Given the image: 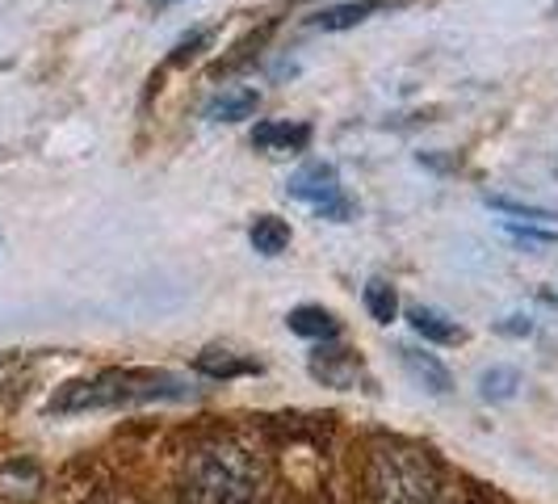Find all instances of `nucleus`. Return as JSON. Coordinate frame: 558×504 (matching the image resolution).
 <instances>
[{
  "label": "nucleus",
  "instance_id": "nucleus-14",
  "mask_svg": "<svg viewBox=\"0 0 558 504\" xmlns=\"http://www.w3.org/2000/svg\"><path fill=\"white\" fill-rule=\"evenodd\" d=\"M311 374L324 379V383H332V387H349L353 374H357V365H353V358L344 349H319L311 358Z\"/></svg>",
  "mask_w": 558,
  "mask_h": 504
},
{
  "label": "nucleus",
  "instance_id": "nucleus-5",
  "mask_svg": "<svg viewBox=\"0 0 558 504\" xmlns=\"http://www.w3.org/2000/svg\"><path fill=\"white\" fill-rule=\"evenodd\" d=\"M311 143L307 122H260L252 131V147L269 152V156H299Z\"/></svg>",
  "mask_w": 558,
  "mask_h": 504
},
{
  "label": "nucleus",
  "instance_id": "nucleus-11",
  "mask_svg": "<svg viewBox=\"0 0 558 504\" xmlns=\"http://www.w3.org/2000/svg\"><path fill=\"white\" fill-rule=\"evenodd\" d=\"M248 240L260 256H278V252H286V244H290V224L278 219V215H256L248 227Z\"/></svg>",
  "mask_w": 558,
  "mask_h": 504
},
{
  "label": "nucleus",
  "instance_id": "nucleus-6",
  "mask_svg": "<svg viewBox=\"0 0 558 504\" xmlns=\"http://www.w3.org/2000/svg\"><path fill=\"white\" fill-rule=\"evenodd\" d=\"M43 492V471L29 458H13L0 467V496L4 501H34Z\"/></svg>",
  "mask_w": 558,
  "mask_h": 504
},
{
  "label": "nucleus",
  "instance_id": "nucleus-13",
  "mask_svg": "<svg viewBox=\"0 0 558 504\" xmlns=\"http://www.w3.org/2000/svg\"><path fill=\"white\" fill-rule=\"evenodd\" d=\"M197 370L210 374V379H235V374H256L260 362L240 358V353H231V349H202V353H197Z\"/></svg>",
  "mask_w": 558,
  "mask_h": 504
},
{
  "label": "nucleus",
  "instance_id": "nucleus-3",
  "mask_svg": "<svg viewBox=\"0 0 558 504\" xmlns=\"http://www.w3.org/2000/svg\"><path fill=\"white\" fill-rule=\"evenodd\" d=\"M441 471L433 454L412 442H378L365 458L369 504H437Z\"/></svg>",
  "mask_w": 558,
  "mask_h": 504
},
{
  "label": "nucleus",
  "instance_id": "nucleus-9",
  "mask_svg": "<svg viewBox=\"0 0 558 504\" xmlns=\"http://www.w3.org/2000/svg\"><path fill=\"white\" fill-rule=\"evenodd\" d=\"M399 358H403V365H408V374L416 379V383H424L433 395H446L449 392V370L433 353H420V349H399Z\"/></svg>",
  "mask_w": 558,
  "mask_h": 504
},
{
  "label": "nucleus",
  "instance_id": "nucleus-16",
  "mask_svg": "<svg viewBox=\"0 0 558 504\" xmlns=\"http://www.w3.org/2000/svg\"><path fill=\"white\" fill-rule=\"evenodd\" d=\"M478 387H483L487 399H508V395L521 387V374H517L512 365H492V370L478 379Z\"/></svg>",
  "mask_w": 558,
  "mask_h": 504
},
{
  "label": "nucleus",
  "instance_id": "nucleus-15",
  "mask_svg": "<svg viewBox=\"0 0 558 504\" xmlns=\"http://www.w3.org/2000/svg\"><path fill=\"white\" fill-rule=\"evenodd\" d=\"M365 311H369L378 324H391L395 315H399V295H395L391 281L374 278L365 286Z\"/></svg>",
  "mask_w": 558,
  "mask_h": 504
},
{
  "label": "nucleus",
  "instance_id": "nucleus-18",
  "mask_svg": "<svg viewBox=\"0 0 558 504\" xmlns=\"http://www.w3.org/2000/svg\"><path fill=\"white\" fill-rule=\"evenodd\" d=\"M508 236H512V240H521L525 249H550V244H555V236H550V231H533V227H517V224H508Z\"/></svg>",
  "mask_w": 558,
  "mask_h": 504
},
{
  "label": "nucleus",
  "instance_id": "nucleus-4",
  "mask_svg": "<svg viewBox=\"0 0 558 504\" xmlns=\"http://www.w3.org/2000/svg\"><path fill=\"white\" fill-rule=\"evenodd\" d=\"M290 197H299V202H311L324 219H336V224H344L349 215H353V202L340 194V177H336L332 165H324V160H315V165H303L294 177H290Z\"/></svg>",
  "mask_w": 558,
  "mask_h": 504
},
{
  "label": "nucleus",
  "instance_id": "nucleus-12",
  "mask_svg": "<svg viewBox=\"0 0 558 504\" xmlns=\"http://www.w3.org/2000/svg\"><path fill=\"white\" fill-rule=\"evenodd\" d=\"M408 320H412V328H416L424 340H433V345H453V340H462V328H458L449 315H441L437 308H412Z\"/></svg>",
  "mask_w": 558,
  "mask_h": 504
},
{
  "label": "nucleus",
  "instance_id": "nucleus-7",
  "mask_svg": "<svg viewBox=\"0 0 558 504\" xmlns=\"http://www.w3.org/2000/svg\"><path fill=\"white\" fill-rule=\"evenodd\" d=\"M286 324H290V333L307 336V340H332V336L340 333V324H336L332 311L311 308V303H303V308L290 311V315H286Z\"/></svg>",
  "mask_w": 558,
  "mask_h": 504
},
{
  "label": "nucleus",
  "instance_id": "nucleus-8",
  "mask_svg": "<svg viewBox=\"0 0 558 504\" xmlns=\"http://www.w3.org/2000/svg\"><path fill=\"white\" fill-rule=\"evenodd\" d=\"M378 9H383V0H349V4H332V9L315 13L311 26L315 29H353V26H362L365 17H374Z\"/></svg>",
  "mask_w": 558,
  "mask_h": 504
},
{
  "label": "nucleus",
  "instance_id": "nucleus-19",
  "mask_svg": "<svg viewBox=\"0 0 558 504\" xmlns=\"http://www.w3.org/2000/svg\"><path fill=\"white\" fill-rule=\"evenodd\" d=\"M206 38H210V34H206V29H194V34H190V38H181V47H177V51H172V63H185V59H194V56H197V47H202V43H206Z\"/></svg>",
  "mask_w": 558,
  "mask_h": 504
},
{
  "label": "nucleus",
  "instance_id": "nucleus-17",
  "mask_svg": "<svg viewBox=\"0 0 558 504\" xmlns=\"http://www.w3.org/2000/svg\"><path fill=\"white\" fill-rule=\"evenodd\" d=\"M496 211H508V215H525V219H537V224H550L555 215L546 206H530V202H504V197H492Z\"/></svg>",
  "mask_w": 558,
  "mask_h": 504
},
{
  "label": "nucleus",
  "instance_id": "nucleus-21",
  "mask_svg": "<svg viewBox=\"0 0 558 504\" xmlns=\"http://www.w3.org/2000/svg\"><path fill=\"white\" fill-rule=\"evenodd\" d=\"M151 4H156V9H165V4H172V0H151Z\"/></svg>",
  "mask_w": 558,
  "mask_h": 504
},
{
  "label": "nucleus",
  "instance_id": "nucleus-1",
  "mask_svg": "<svg viewBox=\"0 0 558 504\" xmlns=\"http://www.w3.org/2000/svg\"><path fill=\"white\" fill-rule=\"evenodd\" d=\"M260 483V454L235 437H219L190 458L181 479V504H252Z\"/></svg>",
  "mask_w": 558,
  "mask_h": 504
},
{
  "label": "nucleus",
  "instance_id": "nucleus-2",
  "mask_svg": "<svg viewBox=\"0 0 558 504\" xmlns=\"http://www.w3.org/2000/svg\"><path fill=\"white\" fill-rule=\"evenodd\" d=\"M194 387L172 370H106L97 379H76L59 387L51 412H88V408H135V404H168L190 399Z\"/></svg>",
  "mask_w": 558,
  "mask_h": 504
},
{
  "label": "nucleus",
  "instance_id": "nucleus-20",
  "mask_svg": "<svg viewBox=\"0 0 558 504\" xmlns=\"http://www.w3.org/2000/svg\"><path fill=\"white\" fill-rule=\"evenodd\" d=\"M500 333H508V336H530L533 324H530V320H521V315H508V320L500 324Z\"/></svg>",
  "mask_w": 558,
  "mask_h": 504
},
{
  "label": "nucleus",
  "instance_id": "nucleus-10",
  "mask_svg": "<svg viewBox=\"0 0 558 504\" xmlns=\"http://www.w3.org/2000/svg\"><path fill=\"white\" fill-rule=\"evenodd\" d=\"M256 106H260L256 88H227V93H219L206 106V118H215V122H240V118H252Z\"/></svg>",
  "mask_w": 558,
  "mask_h": 504
},
{
  "label": "nucleus",
  "instance_id": "nucleus-22",
  "mask_svg": "<svg viewBox=\"0 0 558 504\" xmlns=\"http://www.w3.org/2000/svg\"><path fill=\"white\" fill-rule=\"evenodd\" d=\"M555 13H558V4H555Z\"/></svg>",
  "mask_w": 558,
  "mask_h": 504
}]
</instances>
